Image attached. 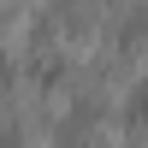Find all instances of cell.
<instances>
[{"mask_svg":"<svg viewBox=\"0 0 148 148\" xmlns=\"http://www.w3.org/2000/svg\"><path fill=\"white\" fill-rule=\"evenodd\" d=\"M142 36H148V0H136V6L119 18V36H113V42H119V47H136Z\"/></svg>","mask_w":148,"mask_h":148,"instance_id":"1","label":"cell"},{"mask_svg":"<svg viewBox=\"0 0 148 148\" xmlns=\"http://www.w3.org/2000/svg\"><path fill=\"white\" fill-rule=\"evenodd\" d=\"M30 77H42V83H59V77H65V53H53V47H42V53L30 59Z\"/></svg>","mask_w":148,"mask_h":148,"instance_id":"2","label":"cell"},{"mask_svg":"<svg viewBox=\"0 0 148 148\" xmlns=\"http://www.w3.org/2000/svg\"><path fill=\"white\" fill-rule=\"evenodd\" d=\"M142 125H148V83H136L125 95V130H142Z\"/></svg>","mask_w":148,"mask_h":148,"instance_id":"3","label":"cell"},{"mask_svg":"<svg viewBox=\"0 0 148 148\" xmlns=\"http://www.w3.org/2000/svg\"><path fill=\"white\" fill-rule=\"evenodd\" d=\"M0 148H24V136H18V130L6 125V130H0Z\"/></svg>","mask_w":148,"mask_h":148,"instance_id":"4","label":"cell"}]
</instances>
